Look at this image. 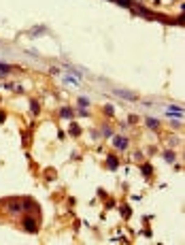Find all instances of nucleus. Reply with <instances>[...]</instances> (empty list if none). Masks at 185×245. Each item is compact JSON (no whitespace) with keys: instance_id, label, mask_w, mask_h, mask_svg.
Wrapping results in <instances>:
<instances>
[{"instance_id":"nucleus-4","label":"nucleus","mask_w":185,"mask_h":245,"mask_svg":"<svg viewBox=\"0 0 185 245\" xmlns=\"http://www.w3.org/2000/svg\"><path fill=\"white\" fill-rule=\"evenodd\" d=\"M9 211L11 213H19L21 211V198H11L9 201Z\"/></svg>"},{"instance_id":"nucleus-2","label":"nucleus","mask_w":185,"mask_h":245,"mask_svg":"<svg viewBox=\"0 0 185 245\" xmlns=\"http://www.w3.org/2000/svg\"><path fill=\"white\" fill-rule=\"evenodd\" d=\"M111 141H113V147H117V149H126L128 147V143H130V136H111Z\"/></svg>"},{"instance_id":"nucleus-11","label":"nucleus","mask_w":185,"mask_h":245,"mask_svg":"<svg viewBox=\"0 0 185 245\" xmlns=\"http://www.w3.org/2000/svg\"><path fill=\"white\" fill-rule=\"evenodd\" d=\"M60 115H62V117H66V120H72V109L62 107V109H60Z\"/></svg>"},{"instance_id":"nucleus-9","label":"nucleus","mask_w":185,"mask_h":245,"mask_svg":"<svg viewBox=\"0 0 185 245\" xmlns=\"http://www.w3.org/2000/svg\"><path fill=\"white\" fill-rule=\"evenodd\" d=\"M30 111H32V115H39V113H41V105H39V100H30Z\"/></svg>"},{"instance_id":"nucleus-5","label":"nucleus","mask_w":185,"mask_h":245,"mask_svg":"<svg viewBox=\"0 0 185 245\" xmlns=\"http://www.w3.org/2000/svg\"><path fill=\"white\" fill-rule=\"evenodd\" d=\"M140 173H142V177H147V179H151L153 177V166L149 162H145V164H140Z\"/></svg>"},{"instance_id":"nucleus-7","label":"nucleus","mask_w":185,"mask_h":245,"mask_svg":"<svg viewBox=\"0 0 185 245\" xmlns=\"http://www.w3.org/2000/svg\"><path fill=\"white\" fill-rule=\"evenodd\" d=\"M68 134H72V136H79V134H81V128H79V124L70 122V126H68Z\"/></svg>"},{"instance_id":"nucleus-14","label":"nucleus","mask_w":185,"mask_h":245,"mask_svg":"<svg viewBox=\"0 0 185 245\" xmlns=\"http://www.w3.org/2000/svg\"><path fill=\"white\" fill-rule=\"evenodd\" d=\"M121 215H124V217H130V215H132V209H130L128 205H121Z\"/></svg>"},{"instance_id":"nucleus-18","label":"nucleus","mask_w":185,"mask_h":245,"mask_svg":"<svg viewBox=\"0 0 185 245\" xmlns=\"http://www.w3.org/2000/svg\"><path fill=\"white\" fill-rule=\"evenodd\" d=\"M128 120H130V124H136V122H139V115H130Z\"/></svg>"},{"instance_id":"nucleus-19","label":"nucleus","mask_w":185,"mask_h":245,"mask_svg":"<svg viewBox=\"0 0 185 245\" xmlns=\"http://www.w3.org/2000/svg\"><path fill=\"white\" fill-rule=\"evenodd\" d=\"M0 124H4V111H0Z\"/></svg>"},{"instance_id":"nucleus-16","label":"nucleus","mask_w":185,"mask_h":245,"mask_svg":"<svg viewBox=\"0 0 185 245\" xmlns=\"http://www.w3.org/2000/svg\"><path fill=\"white\" fill-rule=\"evenodd\" d=\"M102 134H104L106 139H111V136H113V132H111V128H109V126H104V128H102Z\"/></svg>"},{"instance_id":"nucleus-15","label":"nucleus","mask_w":185,"mask_h":245,"mask_svg":"<svg viewBox=\"0 0 185 245\" xmlns=\"http://www.w3.org/2000/svg\"><path fill=\"white\" fill-rule=\"evenodd\" d=\"M104 115H106V117H111V115H115V109H113L111 105H106V107H104Z\"/></svg>"},{"instance_id":"nucleus-17","label":"nucleus","mask_w":185,"mask_h":245,"mask_svg":"<svg viewBox=\"0 0 185 245\" xmlns=\"http://www.w3.org/2000/svg\"><path fill=\"white\" fill-rule=\"evenodd\" d=\"M77 102H79V107H83V109H85V107L90 105V100H87V98H79Z\"/></svg>"},{"instance_id":"nucleus-10","label":"nucleus","mask_w":185,"mask_h":245,"mask_svg":"<svg viewBox=\"0 0 185 245\" xmlns=\"http://www.w3.org/2000/svg\"><path fill=\"white\" fill-rule=\"evenodd\" d=\"M41 32H47V28H45V26H36V28H32V30H30L28 34H30V36H41Z\"/></svg>"},{"instance_id":"nucleus-3","label":"nucleus","mask_w":185,"mask_h":245,"mask_svg":"<svg viewBox=\"0 0 185 245\" xmlns=\"http://www.w3.org/2000/svg\"><path fill=\"white\" fill-rule=\"evenodd\" d=\"M115 94H117V96H121V98H126V100H132V102H134V100H139V96H136L134 92H128V90H115Z\"/></svg>"},{"instance_id":"nucleus-1","label":"nucleus","mask_w":185,"mask_h":245,"mask_svg":"<svg viewBox=\"0 0 185 245\" xmlns=\"http://www.w3.org/2000/svg\"><path fill=\"white\" fill-rule=\"evenodd\" d=\"M21 222H24V228H26L28 232H36V230H39V224H36L39 220H36V217H32V215H24Z\"/></svg>"},{"instance_id":"nucleus-13","label":"nucleus","mask_w":185,"mask_h":245,"mask_svg":"<svg viewBox=\"0 0 185 245\" xmlns=\"http://www.w3.org/2000/svg\"><path fill=\"white\" fill-rule=\"evenodd\" d=\"M162 156H164V160H166V162H175V151H164Z\"/></svg>"},{"instance_id":"nucleus-8","label":"nucleus","mask_w":185,"mask_h":245,"mask_svg":"<svg viewBox=\"0 0 185 245\" xmlns=\"http://www.w3.org/2000/svg\"><path fill=\"white\" fill-rule=\"evenodd\" d=\"M145 124H147V128H151V130H157V128H160V122H157L155 117H147Z\"/></svg>"},{"instance_id":"nucleus-6","label":"nucleus","mask_w":185,"mask_h":245,"mask_svg":"<svg viewBox=\"0 0 185 245\" xmlns=\"http://www.w3.org/2000/svg\"><path fill=\"white\" fill-rule=\"evenodd\" d=\"M106 166H109L111 170H115V168L119 166V158H117V156H109V158H106Z\"/></svg>"},{"instance_id":"nucleus-12","label":"nucleus","mask_w":185,"mask_h":245,"mask_svg":"<svg viewBox=\"0 0 185 245\" xmlns=\"http://www.w3.org/2000/svg\"><path fill=\"white\" fill-rule=\"evenodd\" d=\"M11 71H13V66H9V64H2V62H0V75H9Z\"/></svg>"}]
</instances>
